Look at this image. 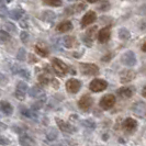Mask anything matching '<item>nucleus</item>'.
<instances>
[{
	"instance_id": "b1692460",
	"label": "nucleus",
	"mask_w": 146,
	"mask_h": 146,
	"mask_svg": "<svg viewBox=\"0 0 146 146\" xmlns=\"http://www.w3.org/2000/svg\"><path fill=\"white\" fill-rule=\"evenodd\" d=\"M144 109H145V103L142 101L134 103V106H133V110H134L135 114H137V115H142V112Z\"/></svg>"
},
{
	"instance_id": "f8f14e48",
	"label": "nucleus",
	"mask_w": 146,
	"mask_h": 146,
	"mask_svg": "<svg viewBox=\"0 0 146 146\" xmlns=\"http://www.w3.org/2000/svg\"><path fill=\"white\" fill-rule=\"evenodd\" d=\"M119 76H120V82L121 84H129L133 79H135L136 73L133 69H125L123 72H121Z\"/></svg>"
},
{
	"instance_id": "f03ea898",
	"label": "nucleus",
	"mask_w": 146,
	"mask_h": 146,
	"mask_svg": "<svg viewBox=\"0 0 146 146\" xmlns=\"http://www.w3.org/2000/svg\"><path fill=\"white\" fill-rule=\"evenodd\" d=\"M79 69L84 75L87 76H96L99 74V67L96 64H89V63H80Z\"/></svg>"
},
{
	"instance_id": "4c0bfd02",
	"label": "nucleus",
	"mask_w": 146,
	"mask_h": 146,
	"mask_svg": "<svg viewBox=\"0 0 146 146\" xmlns=\"http://www.w3.org/2000/svg\"><path fill=\"white\" fill-rule=\"evenodd\" d=\"M51 84H52V87L54 88V89H58L59 88V82L56 78H52Z\"/></svg>"
},
{
	"instance_id": "412c9836",
	"label": "nucleus",
	"mask_w": 146,
	"mask_h": 146,
	"mask_svg": "<svg viewBox=\"0 0 146 146\" xmlns=\"http://www.w3.org/2000/svg\"><path fill=\"white\" fill-rule=\"evenodd\" d=\"M24 10H22V9H13V10H11V11H9L8 12V15L12 19V20H20L21 19V17L24 15Z\"/></svg>"
},
{
	"instance_id": "c756f323",
	"label": "nucleus",
	"mask_w": 146,
	"mask_h": 146,
	"mask_svg": "<svg viewBox=\"0 0 146 146\" xmlns=\"http://www.w3.org/2000/svg\"><path fill=\"white\" fill-rule=\"evenodd\" d=\"M25 56H27L25 50H24L23 47L19 48V52L17 53V59H18V60H21V62H24V60H25Z\"/></svg>"
},
{
	"instance_id": "ddd939ff",
	"label": "nucleus",
	"mask_w": 146,
	"mask_h": 146,
	"mask_svg": "<svg viewBox=\"0 0 146 146\" xmlns=\"http://www.w3.org/2000/svg\"><path fill=\"white\" fill-rule=\"evenodd\" d=\"M96 20H97V15H96L95 11H88L87 13L81 18L80 27L82 29H84V28H87L88 25L92 24Z\"/></svg>"
},
{
	"instance_id": "ea45409f",
	"label": "nucleus",
	"mask_w": 146,
	"mask_h": 146,
	"mask_svg": "<svg viewBox=\"0 0 146 146\" xmlns=\"http://www.w3.org/2000/svg\"><path fill=\"white\" fill-rule=\"evenodd\" d=\"M20 70H21V67L19 65H15L13 67H12V73L15 74H17V75H19V73H20Z\"/></svg>"
},
{
	"instance_id": "c03bdc74",
	"label": "nucleus",
	"mask_w": 146,
	"mask_h": 146,
	"mask_svg": "<svg viewBox=\"0 0 146 146\" xmlns=\"http://www.w3.org/2000/svg\"><path fill=\"white\" fill-rule=\"evenodd\" d=\"M142 96H143L144 98H146V86L142 89Z\"/></svg>"
},
{
	"instance_id": "c9c22d12",
	"label": "nucleus",
	"mask_w": 146,
	"mask_h": 146,
	"mask_svg": "<svg viewBox=\"0 0 146 146\" xmlns=\"http://www.w3.org/2000/svg\"><path fill=\"white\" fill-rule=\"evenodd\" d=\"M20 38H21V41L23 43H28V41H29V33L27 31H22L21 34H20Z\"/></svg>"
},
{
	"instance_id": "a19ab883",
	"label": "nucleus",
	"mask_w": 146,
	"mask_h": 146,
	"mask_svg": "<svg viewBox=\"0 0 146 146\" xmlns=\"http://www.w3.org/2000/svg\"><path fill=\"white\" fill-rule=\"evenodd\" d=\"M20 27L23 28V29H28V28H29V22L24 21V20H21V21H20Z\"/></svg>"
},
{
	"instance_id": "6ab92c4d",
	"label": "nucleus",
	"mask_w": 146,
	"mask_h": 146,
	"mask_svg": "<svg viewBox=\"0 0 146 146\" xmlns=\"http://www.w3.org/2000/svg\"><path fill=\"white\" fill-rule=\"evenodd\" d=\"M19 143L21 146H35L36 143L35 141L32 139L31 136L27 135V134H23L19 137Z\"/></svg>"
},
{
	"instance_id": "7ed1b4c3",
	"label": "nucleus",
	"mask_w": 146,
	"mask_h": 146,
	"mask_svg": "<svg viewBox=\"0 0 146 146\" xmlns=\"http://www.w3.org/2000/svg\"><path fill=\"white\" fill-rule=\"evenodd\" d=\"M107 88H108V82L104 79L96 78L89 84V89L92 92H101L103 90H106Z\"/></svg>"
},
{
	"instance_id": "423d86ee",
	"label": "nucleus",
	"mask_w": 146,
	"mask_h": 146,
	"mask_svg": "<svg viewBox=\"0 0 146 146\" xmlns=\"http://www.w3.org/2000/svg\"><path fill=\"white\" fill-rule=\"evenodd\" d=\"M115 104V97L111 94L103 96L102 98L99 101V106L101 107V109L103 110H110L112 109Z\"/></svg>"
},
{
	"instance_id": "0eeeda50",
	"label": "nucleus",
	"mask_w": 146,
	"mask_h": 146,
	"mask_svg": "<svg viewBox=\"0 0 146 146\" xmlns=\"http://www.w3.org/2000/svg\"><path fill=\"white\" fill-rule=\"evenodd\" d=\"M28 91H29V86L24 81H19L18 85H17V87H15V97L18 100L23 101L25 99V95H27Z\"/></svg>"
},
{
	"instance_id": "72a5a7b5",
	"label": "nucleus",
	"mask_w": 146,
	"mask_h": 146,
	"mask_svg": "<svg viewBox=\"0 0 146 146\" xmlns=\"http://www.w3.org/2000/svg\"><path fill=\"white\" fill-rule=\"evenodd\" d=\"M19 75H20L21 77H23V78L28 79V80L31 78V74H30V72L28 70V69H24V68H21V70H20Z\"/></svg>"
},
{
	"instance_id": "20e7f679",
	"label": "nucleus",
	"mask_w": 146,
	"mask_h": 146,
	"mask_svg": "<svg viewBox=\"0 0 146 146\" xmlns=\"http://www.w3.org/2000/svg\"><path fill=\"white\" fill-rule=\"evenodd\" d=\"M121 64L127 67H133L136 65V56L133 51H126L121 56Z\"/></svg>"
},
{
	"instance_id": "9d476101",
	"label": "nucleus",
	"mask_w": 146,
	"mask_h": 146,
	"mask_svg": "<svg viewBox=\"0 0 146 146\" xmlns=\"http://www.w3.org/2000/svg\"><path fill=\"white\" fill-rule=\"evenodd\" d=\"M94 104V99L92 97L89 95H84L81 96V98L78 101V107L80 108L82 111H89L90 108Z\"/></svg>"
},
{
	"instance_id": "2f4dec72",
	"label": "nucleus",
	"mask_w": 146,
	"mask_h": 146,
	"mask_svg": "<svg viewBox=\"0 0 146 146\" xmlns=\"http://www.w3.org/2000/svg\"><path fill=\"white\" fill-rule=\"evenodd\" d=\"M0 37H1V42L2 43H6L8 41H10V35H9V32L7 31H5V30H1V32H0Z\"/></svg>"
},
{
	"instance_id": "de8ad7c7",
	"label": "nucleus",
	"mask_w": 146,
	"mask_h": 146,
	"mask_svg": "<svg viewBox=\"0 0 146 146\" xmlns=\"http://www.w3.org/2000/svg\"><path fill=\"white\" fill-rule=\"evenodd\" d=\"M5 1H6V2H7V3H10V2H11V1H12V0H5Z\"/></svg>"
},
{
	"instance_id": "5701e85b",
	"label": "nucleus",
	"mask_w": 146,
	"mask_h": 146,
	"mask_svg": "<svg viewBox=\"0 0 146 146\" xmlns=\"http://www.w3.org/2000/svg\"><path fill=\"white\" fill-rule=\"evenodd\" d=\"M42 18H43L44 21L52 22L56 19V15H55V12H53L51 10H47V11H44L42 13Z\"/></svg>"
},
{
	"instance_id": "aec40b11",
	"label": "nucleus",
	"mask_w": 146,
	"mask_h": 146,
	"mask_svg": "<svg viewBox=\"0 0 146 146\" xmlns=\"http://www.w3.org/2000/svg\"><path fill=\"white\" fill-rule=\"evenodd\" d=\"M1 111L5 115L10 117L13 113V107L7 101H1Z\"/></svg>"
},
{
	"instance_id": "4468645a",
	"label": "nucleus",
	"mask_w": 146,
	"mask_h": 146,
	"mask_svg": "<svg viewBox=\"0 0 146 146\" xmlns=\"http://www.w3.org/2000/svg\"><path fill=\"white\" fill-rule=\"evenodd\" d=\"M96 31H97V27H92L91 29H89L82 35V42L85 43L86 46L88 47H91L92 46V42H94V37H95Z\"/></svg>"
},
{
	"instance_id": "49530a36",
	"label": "nucleus",
	"mask_w": 146,
	"mask_h": 146,
	"mask_svg": "<svg viewBox=\"0 0 146 146\" xmlns=\"http://www.w3.org/2000/svg\"><path fill=\"white\" fill-rule=\"evenodd\" d=\"M97 1H99V0H87V2H89V3H96Z\"/></svg>"
},
{
	"instance_id": "9b49d317",
	"label": "nucleus",
	"mask_w": 146,
	"mask_h": 146,
	"mask_svg": "<svg viewBox=\"0 0 146 146\" xmlns=\"http://www.w3.org/2000/svg\"><path fill=\"white\" fill-rule=\"evenodd\" d=\"M135 94V87L134 86H126L117 90V95L122 99H130Z\"/></svg>"
},
{
	"instance_id": "37998d69",
	"label": "nucleus",
	"mask_w": 146,
	"mask_h": 146,
	"mask_svg": "<svg viewBox=\"0 0 146 146\" xmlns=\"http://www.w3.org/2000/svg\"><path fill=\"white\" fill-rule=\"evenodd\" d=\"M29 58L31 59V60H30L31 63H37V58L33 57V55H32V54H30V55H29Z\"/></svg>"
},
{
	"instance_id": "a878e982",
	"label": "nucleus",
	"mask_w": 146,
	"mask_h": 146,
	"mask_svg": "<svg viewBox=\"0 0 146 146\" xmlns=\"http://www.w3.org/2000/svg\"><path fill=\"white\" fill-rule=\"evenodd\" d=\"M119 37L121 40H129L131 37V33H130V31L127 29L121 28V29L119 30Z\"/></svg>"
},
{
	"instance_id": "473e14b6",
	"label": "nucleus",
	"mask_w": 146,
	"mask_h": 146,
	"mask_svg": "<svg viewBox=\"0 0 146 146\" xmlns=\"http://www.w3.org/2000/svg\"><path fill=\"white\" fill-rule=\"evenodd\" d=\"M73 9V12H81V11H84L85 9H86V6L84 5V3H77V5H75L74 7H72Z\"/></svg>"
},
{
	"instance_id": "dca6fc26",
	"label": "nucleus",
	"mask_w": 146,
	"mask_h": 146,
	"mask_svg": "<svg viewBox=\"0 0 146 146\" xmlns=\"http://www.w3.org/2000/svg\"><path fill=\"white\" fill-rule=\"evenodd\" d=\"M63 45L65 46L66 48H75L77 47L79 43L77 41V38L75 36H72V35H67L63 38Z\"/></svg>"
},
{
	"instance_id": "a18cd8bd",
	"label": "nucleus",
	"mask_w": 146,
	"mask_h": 146,
	"mask_svg": "<svg viewBox=\"0 0 146 146\" xmlns=\"http://www.w3.org/2000/svg\"><path fill=\"white\" fill-rule=\"evenodd\" d=\"M142 51L144 52V53H146V41L144 42V44L142 45Z\"/></svg>"
},
{
	"instance_id": "1a4fd4ad",
	"label": "nucleus",
	"mask_w": 146,
	"mask_h": 146,
	"mask_svg": "<svg viewBox=\"0 0 146 146\" xmlns=\"http://www.w3.org/2000/svg\"><path fill=\"white\" fill-rule=\"evenodd\" d=\"M55 121H56V124L58 126V129L62 132H64V133H69V134H73V133L76 132V127H75L74 125L70 124V123L64 121V120H62V119H59V117H55Z\"/></svg>"
},
{
	"instance_id": "39448f33",
	"label": "nucleus",
	"mask_w": 146,
	"mask_h": 146,
	"mask_svg": "<svg viewBox=\"0 0 146 146\" xmlns=\"http://www.w3.org/2000/svg\"><path fill=\"white\" fill-rule=\"evenodd\" d=\"M81 86H82V84L80 80H78L76 78H70L66 81V91L68 94L75 95L81 89Z\"/></svg>"
},
{
	"instance_id": "cd10ccee",
	"label": "nucleus",
	"mask_w": 146,
	"mask_h": 146,
	"mask_svg": "<svg viewBox=\"0 0 146 146\" xmlns=\"http://www.w3.org/2000/svg\"><path fill=\"white\" fill-rule=\"evenodd\" d=\"M58 136V132L56 129H51L50 131L46 133V137L48 141H55Z\"/></svg>"
},
{
	"instance_id": "58836bf2",
	"label": "nucleus",
	"mask_w": 146,
	"mask_h": 146,
	"mask_svg": "<svg viewBox=\"0 0 146 146\" xmlns=\"http://www.w3.org/2000/svg\"><path fill=\"white\" fill-rule=\"evenodd\" d=\"M112 56H113V55H112V53H108L107 55H104L102 58H101V60H102V62H106V63H108L110 59L112 58Z\"/></svg>"
},
{
	"instance_id": "7c9ffc66",
	"label": "nucleus",
	"mask_w": 146,
	"mask_h": 146,
	"mask_svg": "<svg viewBox=\"0 0 146 146\" xmlns=\"http://www.w3.org/2000/svg\"><path fill=\"white\" fill-rule=\"evenodd\" d=\"M6 29H7V32L11 33V34H15L17 33V27L13 23H11V22H7L6 23Z\"/></svg>"
},
{
	"instance_id": "393cba45",
	"label": "nucleus",
	"mask_w": 146,
	"mask_h": 146,
	"mask_svg": "<svg viewBox=\"0 0 146 146\" xmlns=\"http://www.w3.org/2000/svg\"><path fill=\"white\" fill-rule=\"evenodd\" d=\"M51 77L48 74H42L38 76V82L42 85V86H47L50 82H51Z\"/></svg>"
},
{
	"instance_id": "2eb2a0df",
	"label": "nucleus",
	"mask_w": 146,
	"mask_h": 146,
	"mask_svg": "<svg viewBox=\"0 0 146 146\" xmlns=\"http://www.w3.org/2000/svg\"><path fill=\"white\" fill-rule=\"evenodd\" d=\"M110 28H111V25H108V27H106V28H103V29L99 31V33H98V41H99V43L103 44L109 42L110 37H111Z\"/></svg>"
},
{
	"instance_id": "c85d7f7f",
	"label": "nucleus",
	"mask_w": 146,
	"mask_h": 146,
	"mask_svg": "<svg viewBox=\"0 0 146 146\" xmlns=\"http://www.w3.org/2000/svg\"><path fill=\"white\" fill-rule=\"evenodd\" d=\"M110 8H111V5H110V2L108 0H102L101 2H100V5H99V10L100 11H109Z\"/></svg>"
},
{
	"instance_id": "f704fd0d",
	"label": "nucleus",
	"mask_w": 146,
	"mask_h": 146,
	"mask_svg": "<svg viewBox=\"0 0 146 146\" xmlns=\"http://www.w3.org/2000/svg\"><path fill=\"white\" fill-rule=\"evenodd\" d=\"M81 123H82V125H84L85 127H89V129H95L96 127V124L91 120H84Z\"/></svg>"
},
{
	"instance_id": "79ce46f5",
	"label": "nucleus",
	"mask_w": 146,
	"mask_h": 146,
	"mask_svg": "<svg viewBox=\"0 0 146 146\" xmlns=\"http://www.w3.org/2000/svg\"><path fill=\"white\" fill-rule=\"evenodd\" d=\"M139 30H142L143 32H146V22H143L139 24Z\"/></svg>"
},
{
	"instance_id": "f257e3e1",
	"label": "nucleus",
	"mask_w": 146,
	"mask_h": 146,
	"mask_svg": "<svg viewBox=\"0 0 146 146\" xmlns=\"http://www.w3.org/2000/svg\"><path fill=\"white\" fill-rule=\"evenodd\" d=\"M52 68L54 69L55 74L58 76V77H65L67 74L72 73L75 74V70H70L72 68L69 66L65 64L62 59L56 58V57H53L52 58Z\"/></svg>"
},
{
	"instance_id": "e433bc0d",
	"label": "nucleus",
	"mask_w": 146,
	"mask_h": 146,
	"mask_svg": "<svg viewBox=\"0 0 146 146\" xmlns=\"http://www.w3.org/2000/svg\"><path fill=\"white\" fill-rule=\"evenodd\" d=\"M0 143L2 146H6V145H10L11 144V141L5 136H1V139H0Z\"/></svg>"
},
{
	"instance_id": "4be33fe9",
	"label": "nucleus",
	"mask_w": 146,
	"mask_h": 146,
	"mask_svg": "<svg viewBox=\"0 0 146 146\" xmlns=\"http://www.w3.org/2000/svg\"><path fill=\"white\" fill-rule=\"evenodd\" d=\"M34 51H35V53H36L37 55H40L41 57H47V56H48L47 50H46L45 47H43L41 44L37 43L36 45L34 46Z\"/></svg>"
},
{
	"instance_id": "bb28decb",
	"label": "nucleus",
	"mask_w": 146,
	"mask_h": 146,
	"mask_svg": "<svg viewBox=\"0 0 146 146\" xmlns=\"http://www.w3.org/2000/svg\"><path fill=\"white\" fill-rule=\"evenodd\" d=\"M42 2L50 7H60L63 3L62 0H42Z\"/></svg>"
},
{
	"instance_id": "f3484780",
	"label": "nucleus",
	"mask_w": 146,
	"mask_h": 146,
	"mask_svg": "<svg viewBox=\"0 0 146 146\" xmlns=\"http://www.w3.org/2000/svg\"><path fill=\"white\" fill-rule=\"evenodd\" d=\"M73 29H74V25L70 21L60 22L58 25L56 27V31L59 32V33H67V32L72 31Z\"/></svg>"
},
{
	"instance_id": "a211bd4d",
	"label": "nucleus",
	"mask_w": 146,
	"mask_h": 146,
	"mask_svg": "<svg viewBox=\"0 0 146 146\" xmlns=\"http://www.w3.org/2000/svg\"><path fill=\"white\" fill-rule=\"evenodd\" d=\"M29 95L32 97V98H43L45 97V91L43 90V88L40 87V86H34V87H32L31 89L29 90Z\"/></svg>"
},
{
	"instance_id": "6e6552de",
	"label": "nucleus",
	"mask_w": 146,
	"mask_h": 146,
	"mask_svg": "<svg viewBox=\"0 0 146 146\" xmlns=\"http://www.w3.org/2000/svg\"><path fill=\"white\" fill-rule=\"evenodd\" d=\"M122 129H123V131L125 133L132 134V133H134V132L136 131V129H137V121L132 119V117H126L123 121V123H122Z\"/></svg>"
}]
</instances>
